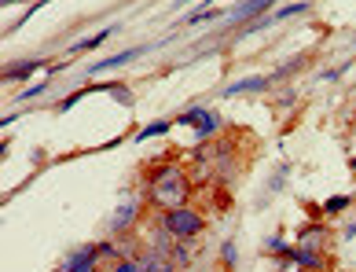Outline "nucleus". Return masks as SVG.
<instances>
[{
	"label": "nucleus",
	"mask_w": 356,
	"mask_h": 272,
	"mask_svg": "<svg viewBox=\"0 0 356 272\" xmlns=\"http://www.w3.org/2000/svg\"><path fill=\"white\" fill-rule=\"evenodd\" d=\"M30 70H37V63H19V67H8L4 77H8V81H19V77H22V74H30Z\"/></svg>",
	"instance_id": "nucleus-10"
},
{
	"label": "nucleus",
	"mask_w": 356,
	"mask_h": 272,
	"mask_svg": "<svg viewBox=\"0 0 356 272\" xmlns=\"http://www.w3.org/2000/svg\"><path fill=\"white\" fill-rule=\"evenodd\" d=\"M298 11H305V4H290V8H283V11H275V22H283V19H290V15H298Z\"/></svg>",
	"instance_id": "nucleus-11"
},
{
	"label": "nucleus",
	"mask_w": 356,
	"mask_h": 272,
	"mask_svg": "<svg viewBox=\"0 0 356 272\" xmlns=\"http://www.w3.org/2000/svg\"><path fill=\"white\" fill-rule=\"evenodd\" d=\"M114 272H143V269H140V265H133V262H122Z\"/></svg>",
	"instance_id": "nucleus-14"
},
{
	"label": "nucleus",
	"mask_w": 356,
	"mask_h": 272,
	"mask_svg": "<svg viewBox=\"0 0 356 272\" xmlns=\"http://www.w3.org/2000/svg\"><path fill=\"white\" fill-rule=\"evenodd\" d=\"M180 122H188V125H199V133H202V136H209V133L217 129V114H209L206 107H195V111H188V114H184Z\"/></svg>",
	"instance_id": "nucleus-4"
},
{
	"label": "nucleus",
	"mask_w": 356,
	"mask_h": 272,
	"mask_svg": "<svg viewBox=\"0 0 356 272\" xmlns=\"http://www.w3.org/2000/svg\"><path fill=\"white\" fill-rule=\"evenodd\" d=\"M165 133V122H158V125H151V129H143V136L140 140H147V136H162Z\"/></svg>",
	"instance_id": "nucleus-13"
},
{
	"label": "nucleus",
	"mask_w": 356,
	"mask_h": 272,
	"mask_svg": "<svg viewBox=\"0 0 356 272\" xmlns=\"http://www.w3.org/2000/svg\"><path fill=\"white\" fill-rule=\"evenodd\" d=\"M143 48H129V51H122V56H111V59H103L99 63V70H107V67H118V63H129V59H136Z\"/></svg>",
	"instance_id": "nucleus-9"
},
{
	"label": "nucleus",
	"mask_w": 356,
	"mask_h": 272,
	"mask_svg": "<svg viewBox=\"0 0 356 272\" xmlns=\"http://www.w3.org/2000/svg\"><path fill=\"white\" fill-rule=\"evenodd\" d=\"M103 41H107V33H96V37H88V41H81V45H77L74 51H85V48H96V45H103Z\"/></svg>",
	"instance_id": "nucleus-12"
},
{
	"label": "nucleus",
	"mask_w": 356,
	"mask_h": 272,
	"mask_svg": "<svg viewBox=\"0 0 356 272\" xmlns=\"http://www.w3.org/2000/svg\"><path fill=\"white\" fill-rule=\"evenodd\" d=\"M151 202L162 206V210H177V206L188 202V177H184L180 166H162L151 180Z\"/></svg>",
	"instance_id": "nucleus-1"
},
{
	"label": "nucleus",
	"mask_w": 356,
	"mask_h": 272,
	"mask_svg": "<svg viewBox=\"0 0 356 272\" xmlns=\"http://www.w3.org/2000/svg\"><path fill=\"white\" fill-rule=\"evenodd\" d=\"M353 166H356V162H353Z\"/></svg>",
	"instance_id": "nucleus-16"
},
{
	"label": "nucleus",
	"mask_w": 356,
	"mask_h": 272,
	"mask_svg": "<svg viewBox=\"0 0 356 272\" xmlns=\"http://www.w3.org/2000/svg\"><path fill=\"white\" fill-rule=\"evenodd\" d=\"M286 272H294V269H286Z\"/></svg>",
	"instance_id": "nucleus-15"
},
{
	"label": "nucleus",
	"mask_w": 356,
	"mask_h": 272,
	"mask_svg": "<svg viewBox=\"0 0 356 272\" xmlns=\"http://www.w3.org/2000/svg\"><path fill=\"white\" fill-rule=\"evenodd\" d=\"M162 228L169 232V236H177V239H191V236L202 232V217L195 210H188V206H177V210H165Z\"/></svg>",
	"instance_id": "nucleus-2"
},
{
	"label": "nucleus",
	"mask_w": 356,
	"mask_h": 272,
	"mask_svg": "<svg viewBox=\"0 0 356 272\" xmlns=\"http://www.w3.org/2000/svg\"><path fill=\"white\" fill-rule=\"evenodd\" d=\"M275 0H246V4H239L228 15V22H243V19H250V15H257V11H265V8H272Z\"/></svg>",
	"instance_id": "nucleus-5"
},
{
	"label": "nucleus",
	"mask_w": 356,
	"mask_h": 272,
	"mask_svg": "<svg viewBox=\"0 0 356 272\" xmlns=\"http://www.w3.org/2000/svg\"><path fill=\"white\" fill-rule=\"evenodd\" d=\"M268 85H272V77H246V81L228 85V93L232 96H239V93H261V88H268Z\"/></svg>",
	"instance_id": "nucleus-6"
},
{
	"label": "nucleus",
	"mask_w": 356,
	"mask_h": 272,
	"mask_svg": "<svg viewBox=\"0 0 356 272\" xmlns=\"http://www.w3.org/2000/svg\"><path fill=\"white\" fill-rule=\"evenodd\" d=\"M290 262H298V265H309V269H320V257H316L312 250H290Z\"/></svg>",
	"instance_id": "nucleus-8"
},
{
	"label": "nucleus",
	"mask_w": 356,
	"mask_h": 272,
	"mask_svg": "<svg viewBox=\"0 0 356 272\" xmlns=\"http://www.w3.org/2000/svg\"><path fill=\"white\" fill-rule=\"evenodd\" d=\"M99 254H103L99 247H85V250H77V254L70 257V262L63 265V272H92V269H96V257H99Z\"/></svg>",
	"instance_id": "nucleus-3"
},
{
	"label": "nucleus",
	"mask_w": 356,
	"mask_h": 272,
	"mask_svg": "<svg viewBox=\"0 0 356 272\" xmlns=\"http://www.w3.org/2000/svg\"><path fill=\"white\" fill-rule=\"evenodd\" d=\"M143 272H169V262H165V257L162 254H158V250H151L147 257H143V265H140Z\"/></svg>",
	"instance_id": "nucleus-7"
}]
</instances>
